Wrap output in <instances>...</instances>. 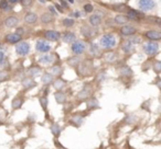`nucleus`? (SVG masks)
I'll list each match as a JSON object with an SVG mask.
<instances>
[{"label":"nucleus","mask_w":161,"mask_h":149,"mask_svg":"<svg viewBox=\"0 0 161 149\" xmlns=\"http://www.w3.org/2000/svg\"><path fill=\"white\" fill-rule=\"evenodd\" d=\"M44 36L49 41H59L61 38V34L57 31H54V30H49L44 33Z\"/></svg>","instance_id":"0eeeda50"},{"label":"nucleus","mask_w":161,"mask_h":149,"mask_svg":"<svg viewBox=\"0 0 161 149\" xmlns=\"http://www.w3.org/2000/svg\"><path fill=\"white\" fill-rule=\"evenodd\" d=\"M105 58L106 60H108V62H113V60L115 59V54H114V53H106Z\"/></svg>","instance_id":"473e14b6"},{"label":"nucleus","mask_w":161,"mask_h":149,"mask_svg":"<svg viewBox=\"0 0 161 149\" xmlns=\"http://www.w3.org/2000/svg\"><path fill=\"white\" fill-rule=\"evenodd\" d=\"M143 50H145V53L149 56H152V55H156L158 53V50H159V44L158 43H155V42L152 41L150 43H147V44H145L143 45Z\"/></svg>","instance_id":"7ed1b4c3"},{"label":"nucleus","mask_w":161,"mask_h":149,"mask_svg":"<svg viewBox=\"0 0 161 149\" xmlns=\"http://www.w3.org/2000/svg\"><path fill=\"white\" fill-rule=\"evenodd\" d=\"M38 21V15L33 12H29L24 15V22L27 24H34Z\"/></svg>","instance_id":"ddd939ff"},{"label":"nucleus","mask_w":161,"mask_h":149,"mask_svg":"<svg viewBox=\"0 0 161 149\" xmlns=\"http://www.w3.org/2000/svg\"><path fill=\"white\" fill-rule=\"evenodd\" d=\"M74 23H75V21H74V19H71V18H65L64 20H63V25L66 27H71L74 25Z\"/></svg>","instance_id":"4be33fe9"},{"label":"nucleus","mask_w":161,"mask_h":149,"mask_svg":"<svg viewBox=\"0 0 161 149\" xmlns=\"http://www.w3.org/2000/svg\"><path fill=\"white\" fill-rule=\"evenodd\" d=\"M6 41L8 43H11V44H16V43H19L21 41V35L18 33H11V34H8L6 36Z\"/></svg>","instance_id":"9b49d317"},{"label":"nucleus","mask_w":161,"mask_h":149,"mask_svg":"<svg viewBox=\"0 0 161 149\" xmlns=\"http://www.w3.org/2000/svg\"><path fill=\"white\" fill-rule=\"evenodd\" d=\"M21 104H22V100L21 99H14L13 101H12V106H13V108H20Z\"/></svg>","instance_id":"cd10ccee"},{"label":"nucleus","mask_w":161,"mask_h":149,"mask_svg":"<svg viewBox=\"0 0 161 149\" xmlns=\"http://www.w3.org/2000/svg\"><path fill=\"white\" fill-rule=\"evenodd\" d=\"M35 48H37V50L38 52H40V53H48V52H50V50H51V45L46 41L40 40V41L37 42Z\"/></svg>","instance_id":"423d86ee"},{"label":"nucleus","mask_w":161,"mask_h":149,"mask_svg":"<svg viewBox=\"0 0 161 149\" xmlns=\"http://www.w3.org/2000/svg\"><path fill=\"white\" fill-rule=\"evenodd\" d=\"M5 57H6L5 53H4L2 50H0V63H2V62L5 60Z\"/></svg>","instance_id":"ea45409f"},{"label":"nucleus","mask_w":161,"mask_h":149,"mask_svg":"<svg viewBox=\"0 0 161 149\" xmlns=\"http://www.w3.org/2000/svg\"><path fill=\"white\" fill-rule=\"evenodd\" d=\"M72 15H73V19L74 18H78V17H81V12H78V11H75L74 13H72Z\"/></svg>","instance_id":"79ce46f5"},{"label":"nucleus","mask_w":161,"mask_h":149,"mask_svg":"<svg viewBox=\"0 0 161 149\" xmlns=\"http://www.w3.org/2000/svg\"><path fill=\"white\" fill-rule=\"evenodd\" d=\"M127 18H128V20H139L141 18V13L136 11V10L129 9L128 12H127Z\"/></svg>","instance_id":"dca6fc26"},{"label":"nucleus","mask_w":161,"mask_h":149,"mask_svg":"<svg viewBox=\"0 0 161 149\" xmlns=\"http://www.w3.org/2000/svg\"><path fill=\"white\" fill-rule=\"evenodd\" d=\"M89 52L94 55L98 54V52H99V47H98V45H96V44H92L91 47H89Z\"/></svg>","instance_id":"a878e982"},{"label":"nucleus","mask_w":161,"mask_h":149,"mask_svg":"<svg viewBox=\"0 0 161 149\" xmlns=\"http://www.w3.org/2000/svg\"><path fill=\"white\" fill-rule=\"evenodd\" d=\"M133 48V44H131L130 42H126L124 43V45H123V50H124L125 53H130Z\"/></svg>","instance_id":"412c9836"},{"label":"nucleus","mask_w":161,"mask_h":149,"mask_svg":"<svg viewBox=\"0 0 161 149\" xmlns=\"http://www.w3.org/2000/svg\"><path fill=\"white\" fill-rule=\"evenodd\" d=\"M84 11L87 12V13H91V12L94 11V7L91 3H86V5H84Z\"/></svg>","instance_id":"c85d7f7f"},{"label":"nucleus","mask_w":161,"mask_h":149,"mask_svg":"<svg viewBox=\"0 0 161 149\" xmlns=\"http://www.w3.org/2000/svg\"><path fill=\"white\" fill-rule=\"evenodd\" d=\"M54 97H55V100L59 102V103H63L65 101V95L63 94L62 92H56Z\"/></svg>","instance_id":"393cba45"},{"label":"nucleus","mask_w":161,"mask_h":149,"mask_svg":"<svg viewBox=\"0 0 161 149\" xmlns=\"http://www.w3.org/2000/svg\"><path fill=\"white\" fill-rule=\"evenodd\" d=\"M39 72H40V69L38 67H33L31 69H29V75L30 76H37Z\"/></svg>","instance_id":"c756f323"},{"label":"nucleus","mask_w":161,"mask_h":149,"mask_svg":"<svg viewBox=\"0 0 161 149\" xmlns=\"http://www.w3.org/2000/svg\"><path fill=\"white\" fill-rule=\"evenodd\" d=\"M79 2H82V0H81V1H79Z\"/></svg>","instance_id":"de8ad7c7"},{"label":"nucleus","mask_w":161,"mask_h":149,"mask_svg":"<svg viewBox=\"0 0 161 149\" xmlns=\"http://www.w3.org/2000/svg\"><path fill=\"white\" fill-rule=\"evenodd\" d=\"M114 21L118 25H125L128 22V18H127V15H124V14H117L114 18Z\"/></svg>","instance_id":"2eb2a0df"},{"label":"nucleus","mask_w":161,"mask_h":149,"mask_svg":"<svg viewBox=\"0 0 161 149\" xmlns=\"http://www.w3.org/2000/svg\"><path fill=\"white\" fill-rule=\"evenodd\" d=\"M40 103H41V105L43 106V108H46V104H48V99H46V98H44V97L40 98Z\"/></svg>","instance_id":"c9c22d12"},{"label":"nucleus","mask_w":161,"mask_h":149,"mask_svg":"<svg viewBox=\"0 0 161 149\" xmlns=\"http://www.w3.org/2000/svg\"><path fill=\"white\" fill-rule=\"evenodd\" d=\"M120 32H121V34H123V35H125V36H130V35H133V34H136L137 30H136V29H135V27H133V25H127V24H125L124 27H121Z\"/></svg>","instance_id":"1a4fd4ad"},{"label":"nucleus","mask_w":161,"mask_h":149,"mask_svg":"<svg viewBox=\"0 0 161 149\" xmlns=\"http://www.w3.org/2000/svg\"><path fill=\"white\" fill-rule=\"evenodd\" d=\"M121 73L125 75V76H130V75H133L131 69H129L128 67H123L121 68Z\"/></svg>","instance_id":"7c9ffc66"},{"label":"nucleus","mask_w":161,"mask_h":149,"mask_svg":"<svg viewBox=\"0 0 161 149\" xmlns=\"http://www.w3.org/2000/svg\"><path fill=\"white\" fill-rule=\"evenodd\" d=\"M73 121H74V122H76L77 124H82V122H83L82 118H79V116H76V118H74Z\"/></svg>","instance_id":"58836bf2"},{"label":"nucleus","mask_w":161,"mask_h":149,"mask_svg":"<svg viewBox=\"0 0 161 149\" xmlns=\"http://www.w3.org/2000/svg\"><path fill=\"white\" fill-rule=\"evenodd\" d=\"M69 2L70 3H74V2H75V0H69Z\"/></svg>","instance_id":"49530a36"},{"label":"nucleus","mask_w":161,"mask_h":149,"mask_svg":"<svg viewBox=\"0 0 161 149\" xmlns=\"http://www.w3.org/2000/svg\"><path fill=\"white\" fill-rule=\"evenodd\" d=\"M52 80H53L52 73H44V75L42 76V82H43L44 85H49V83H51Z\"/></svg>","instance_id":"6ab92c4d"},{"label":"nucleus","mask_w":161,"mask_h":149,"mask_svg":"<svg viewBox=\"0 0 161 149\" xmlns=\"http://www.w3.org/2000/svg\"><path fill=\"white\" fill-rule=\"evenodd\" d=\"M61 3L63 5L64 8H67V2H66V0H61Z\"/></svg>","instance_id":"37998d69"},{"label":"nucleus","mask_w":161,"mask_h":149,"mask_svg":"<svg viewBox=\"0 0 161 149\" xmlns=\"http://www.w3.org/2000/svg\"><path fill=\"white\" fill-rule=\"evenodd\" d=\"M22 85L24 88H27V89H31L33 87L35 86V82L33 81L32 79H24L22 81Z\"/></svg>","instance_id":"aec40b11"},{"label":"nucleus","mask_w":161,"mask_h":149,"mask_svg":"<svg viewBox=\"0 0 161 149\" xmlns=\"http://www.w3.org/2000/svg\"><path fill=\"white\" fill-rule=\"evenodd\" d=\"M87 105L88 108H97V106H98V103H97V101L95 99H92V101H89Z\"/></svg>","instance_id":"f704fd0d"},{"label":"nucleus","mask_w":161,"mask_h":149,"mask_svg":"<svg viewBox=\"0 0 161 149\" xmlns=\"http://www.w3.org/2000/svg\"><path fill=\"white\" fill-rule=\"evenodd\" d=\"M51 71H52L53 75L57 76V75H61V73H62V68H61L60 66H54V67L51 69Z\"/></svg>","instance_id":"bb28decb"},{"label":"nucleus","mask_w":161,"mask_h":149,"mask_svg":"<svg viewBox=\"0 0 161 149\" xmlns=\"http://www.w3.org/2000/svg\"><path fill=\"white\" fill-rule=\"evenodd\" d=\"M115 9L116 11H126L127 7H125L123 5H118V6H115Z\"/></svg>","instance_id":"e433bc0d"},{"label":"nucleus","mask_w":161,"mask_h":149,"mask_svg":"<svg viewBox=\"0 0 161 149\" xmlns=\"http://www.w3.org/2000/svg\"><path fill=\"white\" fill-rule=\"evenodd\" d=\"M62 38H63V41L65 42V43H73V42H75V40H76V36H75V34H74L73 32H65V33H63V35L61 36Z\"/></svg>","instance_id":"f8f14e48"},{"label":"nucleus","mask_w":161,"mask_h":149,"mask_svg":"<svg viewBox=\"0 0 161 149\" xmlns=\"http://www.w3.org/2000/svg\"><path fill=\"white\" fill-rule=\"evenodd\" d=\"M20 3L23 7H30V6L32 5V0H20Z\"/></svg>","instance_id":"72a5a7b5"},{"label":"nucleus","mask_w":161,"mask_h":149,"mask_svg":"<svg viewBox=\"0 0 161 149\" xmlns=\"http://www.w3.org/2000/svg\"><path fill=\"white\" fill-rule=\"evenodd\" d=\"M30 50V45L26 42H20L18 43V45L16 46V52L17 54L20 56H26Z\"/></svg>","instance_id":"20e7f679"},{"label":"nucleus","mask_w":161,"mask_h":149,"mask_svg":"<svg viewBox=\"0 0 161 149\" xmlns=\"http://www.w3.org/2000/svg\"><path fill=\"white\" fill-rule=\"evenodd\" d=\"M49 9H50V11L52 12V13H54L55 15H57V14H59V13H57V12L55 11L56 9L54 8V7H53V6H50V7H49Z\"/></svg>","instance_id":"a19ab883"},{"label":"nucleus","mask_w":161,"mask_h":149,"mask_svg":"<svg viewBox=\"0 0 161 149\" xmlns=\"http://www.w3.org/2000/svg\"><path fill=\"white\" fill-rule=\"evenodd\" d=\"M64 85H65L64 80L57 79V80H55V82H54V88H55L56 90H61V89L64 87Z\"/></svg>","instance_id":"5701e85b"},{"label":"nucleus","mask_w":161,"mask_h":149,"mask_svg":"<svg viewBox=\"0 0 161 149\" xmlns=\"http://www.w3.org/2000/svg\"><path fill=\"white\" fill-rule=\"evenodd\" d=\"M51 129H52V133H53V134H54V135H59V134H60V132H61V128H60V126H59V125H53V126H52V128H51Z\"/></svg>","instance_id":"2f4dec72"},{"label":"nucleus","mask_w":161,"mask_h":149,"mask_svg":"<svg viewBox=\"0 0 161 149\" xmlns=\"http://www.w3.org/2000/svg\"><path fill=\"white\" fill-rule=\"evenodd\" d=\"M146 37L151 40V41H159L161 38V33L159 31H156V30H150V31L146 32Z\"/></svg>","instance_id":"9d476101"},{"label":"nucleus","mask_w":161,"mask_h":149,"mask_svg":"<svg viewBox=\"0 0 161 149\" xmlns=\"http://www.w3.org/2000/svg\"><path fill=\"white\" fill-rule=\"evenodd\" d=\"M138 7L143 12L150 11V10H152L156 7V1L155 0H139Z\"/></svg>","instance_id":"f03ea898"},{"label":"nucleus","mask_w":161,"mask_h":149,"mask_svg":"<svg viewBox=\"0 0 161 149\" xmlns=\"http://www.w3.org/2000/svg\"><path fill=\"white\" fill-rule=\"evenodd\" d=\"M19 0H8V2L9 3H17Z\"/></svg>","instance_id":"c03bdc74"},{"label":"nucleus","mask_w":161,"mask_h":149,"mask_svg":"<svg viewBox=\"0 0 161 149\" xmlns=\"http://www.w3.org/2000/svg\"><path fill=\"white\" fill-rule=\"evenodd\" d=\"M72 52H73L75 55H79L82 54L85 48H86V45L84 42H81V41H75L72 43Z\"/></svg>","instance_id":"39448f33"},{"label":"nucleus","mask_w":161,"mask_h":149,"mask_svg":"<svg viewBox=\"0 0 161 149\" xmlns=\"http://www.w3.org/2000/svg\"><path fill=\"white\" fill-rule=\"evenodd\" d=\"M52 60H53V57L49 54H45L39 58V63L41 65H50L52 63Z\"/></svg>","instance_id":"f3484780"},{"label":"nucleus","mask_w":161,"mask_h":149,"mask_svg":"<svg viewBox=\"0 0 161 149\" xmlns=\"http://www.w3.org/2000/svg\"><path fill=\"white\" fill-rule=\"evenodd\" d=\"M39 2H40V3H42V5H43V3H45V0H39Z\"/></svg>","instance_id":"a18cd8bd"},{"label":"nucleus","mask_w":161,"mask_h":149,"mask_svg":"<svg viewBox=\"0 0 161 149\" xmlns=\"http://www.w3.org/2000/svg\"><path fill=\"white\" fill-rule=\"evenodd\" d=\"M53 21V17L51 15V13H43L41 15V22L44 24H49Z\"/></svg>","instance_id":"a211bd4d"},{"label":"nucleus","mask_w":161,"mask_h":149,"mask_svg":"<svg viewBox=\"0 0 161 149\" xmlns=\"http://www.w3.org/2000/svg\"><path fill=\"white\" fill-rule=\"evenodd\" d=\"M0 9L4 11H8L9 10V2L8 0H1L0 1Z\"/></svg>","instance_id":"b1692460"},{"label":"nucleus","mask_w":161,"mask_h":149,"mask_svg":"<svg viewBox=\"0 0 161 149\" xmlns=\"http://www.w3.org/2000/svg\"><path fill=\"white\" fill-rule=\"evenodd\" d=\"M18 23H19L18 17H16V15H10V17H8V18L6 19L5 25L8 27V29H11V27H17Z\"/></svg>","instance_id":"6e6552de"},{"label":"nucleus","mask_w":161,"mask_h":149,"mask_svg":"<svg viewBox=\"0 0 161 149\" xmlns=\"http://www.w3.org/2000/svg\"><path fill=\"white\" fill-rule=\"evenodd\" d=\"M116 45V37L113 34H105L101 38V46L106 50H111Z\"/></svg>","instance_id":"f257e3e1"},{"label":"nucleus","mask_w":161,"mask_h":149,"mask_svg":"<svg viewBox=\"0 0 161 149\" xmlns=\"http://www.w3.org/2000/svg\"><path fill=\"white\" fill-rule=\"evenodd\" d=\"M88 22H89V24L93 25V27H97V25H99L101 22V15H99V14H92V15L89 17V19H88Z\"/></svg>","instance_id":"4468645a"},{"label":"nucleus","mask_w":161,"mask_h":149,"mask_svg":"<svg viewBox=\"0 0 161 149\" xmlns=\"http://www.w3.org/2000/svg\"><path fill=\"white\" fill-rule=\"evenodd\" d=\"M153 68H155L156 72H160V68H161V63H160V62H156V64H155Z\"/></svg>","instance_id":"4c0bfd02"}]
</instances>
